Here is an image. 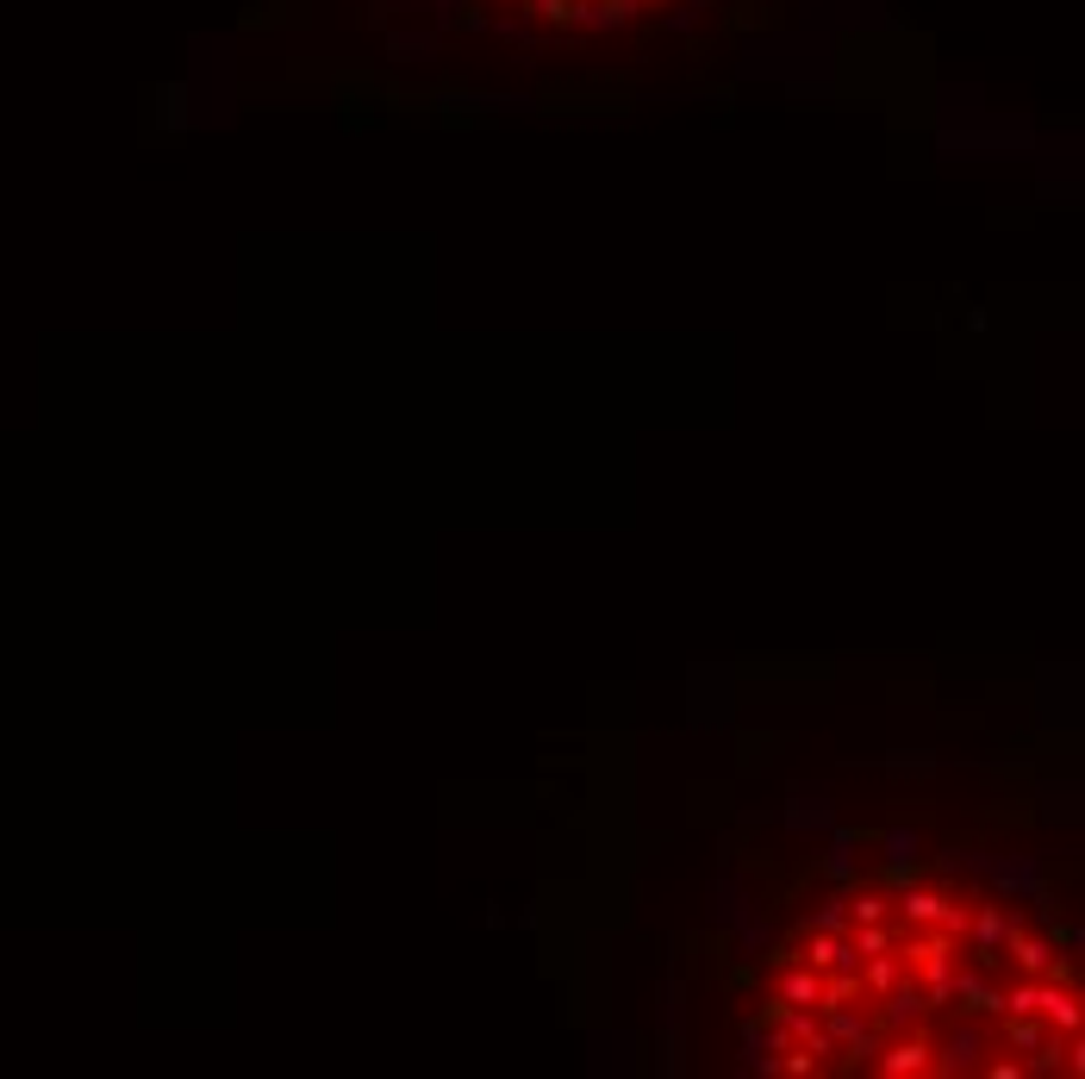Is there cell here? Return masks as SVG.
I'll list each match as a JSON object with an SVG mask.
<instances>
[{"instance_id": "cell-1", "label": "cell", "mask_w": 1085, "mask_h": 1079, "mask_svg": "<svg viewBox=\"0 0 1085 1079\" xmlns=\"http://www.w3.org/2000/svg\"><path fill=\"white\" fill-rule=\"evenodd\" d=\"M493 7H512L518 19H536V25L581 32V25H630V19H649L674 0H493Z\"/></svg>"}]
</instances>
